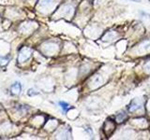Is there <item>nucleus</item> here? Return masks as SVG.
<instances>
[{
	"mask_svg": "<svg viewBox=\"0 0 150 140\" xmlns=\"http://www.w3.org/2000/svg\"><path fill=\"white\" fill-rule=\"evenodd\" d=\"M103 83H104V78L102 77V75L96 74L90 78V80L88 82V87L91 90H96V89L102 86Z\"/></svg>",
	"mask_w": 150,
	"mask_h": 140,
	"instance_id": "nucleus-1",
	"label": "nucleus"
},
{
	"mask_svg": "<svg viewBox=\"0 0 150 140\" xmlns=\"http://www.w3.org/2000/svg\"><path fill=\"white\" fill-rule=\"evenodd\" d=\"M58 12H60L61 16H63V17L71 18L74 14V8L71 5H64L63 7H61L60 10Z\"/></svg>",
	"mask_w": 150,
	"mask_h": 140,
	"instance_id": "nucleus-2",
	"label": "nucleus"
},
{
	"mask_svg": "<svg viewBox=\"0 0 150 140\" xmlns=\"http://www.w3.org/2000/svg\"><path fill=\"white\" fill-rule=\"evenodd\" d=\"M144 108V103L143 101L139 99V98H135V99L130 103L129 106V112H136L139 110H142Z\"/></svg>",
	"mask_w": 150,
	"mask_h": 140,
	"instance_id": "nucleus-3",
	"label": "nucleus"
},
{
	"mask_svg": "<svg viewBox=\"0 0 150 140\" xmlns=\"http://www.w3.org/2000/svg\"><path fill=\"white\" fill-rule=\"evenodd\" d=\"M137 52L139 54H144L150 52V39L144 40L137 47Z\"/></svg>",
	"mask_w": 150,
	"mask_h": 140,
	"instance_id": "nucleus-4",
	"label": "nucleus"
},
{
	"mask_svg": "<svg viewBox=\"0 0 150 140\" xmlns=\"http://www.w3.org/2000/svg\"><path fill=\"white\" fill-rule=\"evenodd\" d=\"M115 129V121L112 120L111 119L106 120L105 123H104V127H103V130H104V133L107 136H109L110 134H112V133L114 132Z\"/></svg>",
	"mask_w": 150,
	"mask_h": 140,
	"instance_id": "nucleus-5",
	"label": "nucleus"
},
{
	"mask_svg": "<svg viewBox=\"0 0 150 140\" xmlns=\"http://www.w3.org/2000/svg\"><path fill=\"white\" fill-rule=\"evenodd\" d=\"M57 50H58V47L54 43H47L44 46V51L46 53H48L49 55H52L53 53L56 52Z\"/></svg>",
	"mask_w": 150,
	"mask_h": 140,
	"instance_id": "nucleus-6",
	"label": "nucleus"
},
{
	"mask_svg": "<svg viewBox=\"0 0 150 140\" xmlns=\"http://www.w3.org/2000/svg\"><path fill=\"white\" fill-rule=\"evenodd\" d=\"M32 50L28 48H23L22 50V51L20 52V55H19V61H25L26 59H28L31 56Z\"/></svg>",
	"mask_w": 150,
	"mask_h": 140,
	"instance_id": "nucleus-7",
	"label": "nucleus"
},
{
	"mask_svg": "<svg viewBox=\"0 0 150 140\" xmlns=\"http://www.w3.org/2000/svg\"><path fill=\"white\" fill-rule=\"evenodd\" d=\"M118 37V35H117L116 32L114 31H110V32H107L106 34L102 36V40L103 41H114L115 39H116Z\"/></svg>",
	"mask_w": 150,
	"mask_h": 140,
	"instance_id": "nucleus-8",
	"label": "nucleus"
},
{
	"mask_svg": "<svg viewBox=\"0 0 150 140\" xmlns=\"http://www.w3.org/2000/svg\"><path fill=\"white\" fill-rule=\"evenodd\" d=\"M133 123L136 124L137 127H142V128H144L147 126V121L146 120L144 119H137V120H133Z\"/></svg>",
	"mask_w": 150,
	"mask_h": 140,
	"instance_id": "nucleus-9",
	"label": "nucleus"
},
{
	"mask_svg": "<svg viewBox=\"0 0 150 140\" xmlns=\"http://www.w3.org/2000/svg\"><path fill=\"white\" fill-rule=\"evenodd\" d=\"M57 136L58 138H66V139H68V138H70V131L69 128L67 129H63L61 132L57 134Z\"/></svg>",
	"mask_w": 150,
	"mask_h": 140,
	"instance_id": "nucleus-10",
	"label": "nucleus"
},
{
	"mask_svg": "<svg viewBox=\"0 0 150 140\" xmlns=\"http://www.w3.org/2000/svg\"><path fill=\"white\" fill-rule=\"evenodd\" d=\"M53 3H54V0H40V6L42 8H48L53 5Z\"/></svg>",
	"mask_w": 150,
	"mask_h": 140,
	"instance_id": "nucleus-11",
	"label": "nucleus"
},
{
	"mask_svg": "<svg viewBox=\"0 0 150 140\" xmlns=\"http://www.w3.org/2000/svg\"><path fill=\"white\" fill-rule=\"evenodd\" d=\"M127 118H128V115H127L124 111H122V112H120V113H118L116 116H115V120H116V121L118 123H123V121L125 120H127Z\"/></svg>",
	"mask_w": 150,
	"mask_h": 140,
	"instance_id": "nucleus-12",
	"label": "nucleus"
},
{
	"mask_svg": "<svg viewBox=\"0 0 150 140\" xmlns=\"http://www.w3.org/2000/svg\"><path fill=\"white\" fill-rule=\"evenodd\" d=\"M11 92L13 94H19L21 92V85H20V83H15L14 85L11 87Z\"/></svg>",
	"mask_w": 150,
	"mask_h": 140,
	"instance_id": "nucleus-13",
	"label": "nucleus"
},
{
	"mask_svg": "<svg viewBox=\"0 0 150 140\" xmlns=\"http://www.w3.org/2000/svg\"><path fill=\"white\" fill-rule=\"evenodd\" d=\"M59 106H60V107L62 108V110L64 112H67L70 108L69 105L68 104V103H66V102H59Z\"/></svg>",
	"mask_w": 150,
	"mask_h": 140,
	"instance_id": "nucleus-14",
	"label": "nucleus"
},
{
	"mask_svg": "<svg viewBox=\"0 0 150 140\" xmlns=\"http://www.w3.org/2000/svg\"><path fill=\"white\" fill-rule=\"evenodd\" d=\"M144 72L146 74H150V60L146 61L144 64Z\"/></svg>",
	"mask_w": 150,
	"mask_h": 140,
	"instance_id": "nucleus-15",
	"label": "nucleus"
},
{
	"mask_svg": "<svg viewBox=\"0 0 150 140\" xmlns=\"http://www.w3.org/2000/svg\"><path fill=\"white\" fill-rule=\"evenodd\" d=\"M146 108L148 111H150V99L147 101V104H146Z\"/></svg>",
	"mask_w": 150,
	"mask_h": 140,
	"instance_id": "nucleus-16",
	"label": "nucleus"
}]
</instances>
